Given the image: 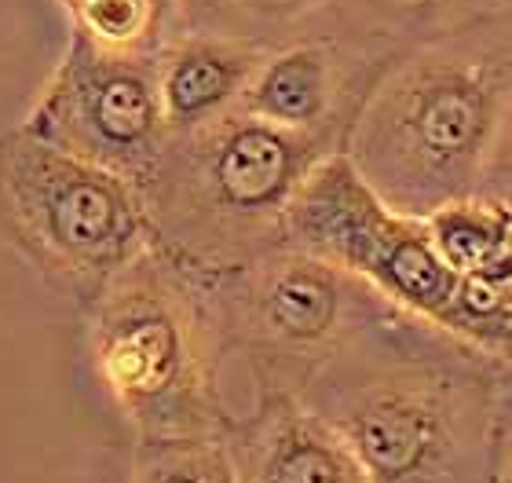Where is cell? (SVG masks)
Wrapping results in <instances>:
<instances>
[{"label":"cell","instance_id":"cell-16","mask_svg":"<svg viewBox=\"0 0 512 483\" xmlns=\"http://www.w3.org/2000/svg\"><path fill=\"white\" fill-rule=\"evenodd\" d=\"M458 337L512 366V279H505L502 286L469 282Z\"/></svg>","mask_w":512,"mask_h":483},{"label":"cell","instance_id":"cell-21","mask_svg":"<svg viewBox=\"0 0 512 483\" xmlns=\"http://www.w3.org/2000/svg\"><path fill=\"white\" fill-rule=\"evenodd\" d=\"M502 8H505V15H509V19H512V0H505Z\"/></svg>","mask_w":512,"mask_h":483},{"label":"cell","instance_id":"cell-18","mask_svg":"<svg viewBox=\"0 0 512 483\" xmlns=\"http://www.w3.org/2000/svg\"><path fill=\"white\" fill-rule=\"evenodd\" d=\"M480 191L494 202H502L512 213V103L505 110L502 129L494 136L491 158H487V169H483Z\"/></svg>","mask_w":512,"mask_h":483},{"label":"cell","instance_id":"cell-3","mask_svg":"<svg viewBox=\"0 0 512 483\" xmlns=\"http://www.w3.org/2000/svg\"><path fill=\"white\" fill-rule=\"evenodd\" d=\"M88 359L136 440L227 436V344L205 275L150 242L85 308Z\"/></svg>","mask_w":512,"mask_h":483},{"label":"cell","instance_id":"cell-20","mask_svg":"<svg viewBox=\"0 0 512 483\" xmlns=\"http://www.w3.org/2000/svg\"><path fill=\"white\" fill-rule=\"evenodd\" d=\"M55 4H59L63 11H70V8H77V4H85V0H55Z\"/></svg>","mask_w":512,"mask_h":483},{"label":"cell","instance_id":"cell-4","mask_svg":"<svg viewBox=\"0 0 512 483\" xmlns=\"http://www.w3.org/2000/svg\"><path fill=\"white\" fill-rule=\"evenodd\" d=\"M326 158L322 143L249 110L172 136L139 187L154 246L205 279L242 268L289 242V209Z\"/></svg>","mask_w":512,"mask_h":483},{"label":"cell","instance_id":"cell-13","mask_svg":"<svg viewBox=\"0 0 512 483\" xmlns=\"http://www.w3.org/2000/svg\"><path fill=\"white\" fill-rule=\"evenodd\" d=\"M425 227L439 257L461 279L480 286H502L512 279V213L502 202L472 191L428 213Z\"/></svg>","mask_w":512,"mask_h":483},{"label":"cell","instance_id":"cell-7","mask_svg":"<svg viewBox=\"0 0 512 483\" xmlns=\"http://www.w3.org/2000/svg\"><path fill=\"white\" fill-rule=\"evenodd\" d=\"M289 242L352 271L384 301L458 337L469 279L428 238L421 216L399 213L348 154H330L289 209Z\"/></svg>","mask_w":512,"mask_h":483},{"label":"cell","instance_id":"cell-14","mask_svg":"<svg viewBox=\"0 0 512 483\" xmlns=\"http://www.w3.org/2000/svg\"><path fill=\"white\" fill-rule=\"evenodd\" d=\"M70 37L114 59L154 63L187 26V0H85L66 11Z\"/></svg>","mask_w":512,"mask_h":483},{"label":"cell","instance_id":"cell-8","mask_svg":"<svg viewBox=\"0 0 512 483\" xmlns=\"http://www.w3.org/2000/svg\"><path fill=\"white\" fill-rule=\"evenodd\" d=\"M22 125L139 187L172 140L154 63L114 59L77 37L66 41Z\"/></svg>","mask_w":512,"mask_h":483},{"label":"cell","instance_id":"cell-1","mask_svg":"<svg viewBox=\"0 0 512 483\" xmlns=\"http://www.w3.org/2000/svg\"><path fill=\"white\" fill-rule=\"evenodd\" d=\"M505 363L403 308L348 337L304 392L366 483H487Z\"/></svg>","mask_w":512,"mask_h":483},{"label":"cell","instance_id":"cell-10","mask_svg":"<svg viewBox=\"0 0 512 483\" xmlns=\"http://www.w3.org/2000/svg\"><path fill=\"white\" fill-rule=\"evenodd\" d=\"M238 483H366L341 436L300 396L256 392L227 429Z\"/></svg>","mask_w":512,"mask_h":483},{"label":"cell","instance_id":"cell-19","mask_svg":"<svg viewBox=\"0 0 512 483\" xmlns=\"http://www.w3.org/2000/svg\"><path fill=\"white\" fill-rule=\"evenodd\" d=\"M417 4L432 15L436 26H447V22L472 19V15H483V11H498L505 0H417Z\"/></svg>","mask_w":512,"mask_h":483},{"label":"cell","instance_id":"cell-2","mask_svg":"<svg viewBox=\"0 0 512 483\" xmlns=\"http://www.w3.org/2000/svg\"><path fill=\"white\" fill-rule=\"evenodd\" d=\"M512 103L505 8L447 22L399 52L366 99L344 154L399 213H436L480 191Z\"/></svg>","mask_w":512,"mask_h":483},{"label":"cell","instance_id":"cell-6","mask_svg":"<svg viewBox=\"0 0 512 483\" xmlns=\"http://www.w3.org/2000/svg\"><path fill=\"white\" fill-rule=\"evenodd\" d=\"M205 282L227 355L249 366L256 392L304 396L359 326L395 308L352 271L293 242Z\"/></svg>","mask_w":512,"mask_h":483},{"label":"cell","instance_id":"cell-15","mask_svg":"<svg viewBox=\"0 0 512 483\" xmlns=\"http://www.w3.org/2000/svg\"><path fill=\"white\" fill-rule=\"evenodd\" d=\"M125 483H238L227 436L136 440Z\"/></svg>","mask_w":512,"mask_h":483},{"label":"cell","instance_id":"cell-5","mask_svg":"<svg viewBox=\"0 0 512 483\" xmlns=\"http://www.w3.org/2000/svg\"><path fill=\"white\" fill-rule=\"evenodd\" d=\"M0 235L81 312L154 242L139 183L26 125L0 132Z\"/></svg>","mask_w":512,"mask_h":483},{"label":"cell","instance_id":"cell-12","mask_svg":"<svg viewBox=\"0 0 512 483\" xmlns=\"http://www.w3.org/2000/svg\"><path fill=\"white\" fill-rule=\"evenodd\" d=\"M264 55V48L227 37V33L183 26L154 59L169 136L205 129L242 110V99Z\"/></svg>","mask_w":512,"mask_h":483},{"label":"cell","instance_id":"cell-11","mask_svg":"<svg viewBox=\"0 0 512 483\" xmlns=\"http://www.w3.org/2000/svg\"><path fill=\"white\" fill-rule=\"evenodd\" d=\"M187 26L227 33L256 48L341 37V33H421L436 22L417 0H187Z\"/></svg>","mask_w":512,"mask_h":483},{"label":"cell","instance_id":"cell-17","mask_svg":"<svg viewBox=\"0 0 512 483\" xmlns=\"http://www.w3.org/2000/svg\"><path fill=\"white\" fill-rule=\"evenodd\" d=\"M487 483H512V366L505 363L498 381V407H494L491 436V476Z\"/></svg>","mask_w":512,"mask_h":483},{"label":"cell","instance_id":"cell-9","mask_svg":"<svg viewBox=\"0 0 512 483\" xmlns=\"http://www.w3.org/2000/svg\"><path fill=\"white\" fill-rule=\"evenodd\" d=\"M410 41L417 37L374 30L271 48L253 74L242 110L278 129L308 136L337 154L348 147L355 121L363 114L366 99L374 96L384 70Z\"/></svg>","mask_w":512,"mask_h":483}]
</instances>
